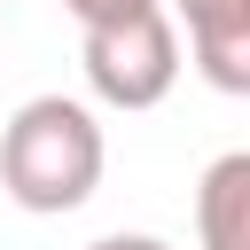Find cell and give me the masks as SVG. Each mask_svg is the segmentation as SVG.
<instances>
[{"label":"cell","mask_w":250,"mask_h":250,"mask_svg":"<svg viewBox=\"0 0 250 250\" xmlns=\"http://www.w3.org/2000/svg\"><path fill=\"white\" fill-rule=\"evenodd\" d=\"M172 16L188 23L203 86L250 102V0H172Z\"/></svg>","instance_id":"3"},{"label":"cell","mask_w":250,"mask_h":250,"mask_svg":"<svg viewBox=\"0 0 250 250\" xmlns=\"http://www.w3.org/2000/svg\"><path fill=\"white\" fill-rule=\"evenodd\" d=\"M102 164H109L102 117L86 102H70V94H31L0 125V188L23 211H39V219L78 211L102 188Z\"/></svg>","instance_id":"1"},{"label":"cell","mask_w":250,"mask_h":250,"mask_svg":"<svg viewBox=\"0 0 250 250\" xmlns=\"http://www.w3.org/2000/svg\"><path fill=\"white\" fill-rule=\"evenodd\" d=\"M195 242L203 250H250V148H227L195 180Z\"/></svg>","instance_id":"4"},{"label":"cell","mask_w":250,"mask_h":250,"mask_svg":"<svg viewBox=\"0 0 250 250\" xmlns=\"http://www.w3.org/2000/svg\"><path fill=\"white\" fill-rule=\"evenodd\" d=\"M78 62H86L94 102H109V109H156L172 94V78H180V39H172L164 0L141 8V16H125V23H94Z\"/></svg>","instance_id":"2"},{"label":"cell","mask_w":250,"mask_h":250,"mask_svg":"<svg viewBox=\"0 0 250 250\" xmlns=\"http://www.w3.org/2000/svg\"><path fill=\"white\" fill-rule=\"evenodd\" d=\"M86 250H172L164 234H102V242H86Z\"/></svg>","instance_id":"6"},{"label":"cell","mask_w":250,"mask_h":250,"mask_svg":"<svg viewBox=\"0 0 250 250\" xmlns=\"http://www.w3.org/2000/svg\"><path fill=\"white\" fill-rule=\"evenodd\" d=\"M0 8H8V0H0Z\"/></svg>","instance_id":"7"},{"label":"cell","mask_w":250,"mask_h":250,"mask_svg":"<svg viewBox=\"0 0 250 250\" xmlns=\"http://www.w3.org/2000/svg\"><path fill=\"white\" fill-rule=\"evenodd\" d=\"M70 16H78V31H94V23H125V16H141V8H156V0H62Z\"/></svg>","instance_id":"5"}]
</instances>
